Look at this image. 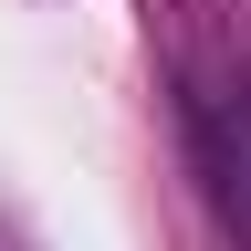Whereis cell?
<instances>
[{
	"mask_svg": "<svg viewBox=\"0 0 251 251\" xmlns=\"http://www.w3.org/2000/svg\"><path fill=\"white\" fill-rule=\"evenodd\" d=\"M188 147H199L209 199L230 209V230L251 241V74H230V84H188Z\"/></svg>",
	"mask_w": 251,
	"mask_h": 251,
	"instance_id": "6da1fadb",
	"label": "cell"
}]
</instances>
